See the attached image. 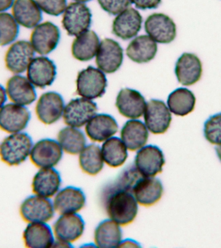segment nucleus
I'll list each match as a JSON object with an SVG mask.
<instances>
[{
    "mask_svg": "<svg viewBox=\"0 0 221 248\" xmlns=\"http://www.w3.org/2000/svg\"><path fill=\"white\" fill-rule=\"evenodd\" d=\"M102 199L107 214L120 226H127L137 216L138 202L131 192L104 189Z\"/></svg>",
    "mask_w": 221,
    "mask_h": 248,
    "instance_id": "nucleus-1",
    "label": "nucleus"
},
{
    "mask_svg": "<svg viewBox=\"0 0 221 248\" xmlns=\"http://www.w3.org/2000/svg\"><path fill=\"white\" fill-rule=\"evenodd\" d=\"M32 146V140L28 134H11L0 144V158L9 166H19L30 156Z\"/></svg>",
    "mask_w": 221,
    "mask_h": 248,
    "instance_id": "nucleus-2",
    "label": "nucleus"
},
{
    "mask_svg": "<svg viewBox=\"0 0 221 248\" xmlns=\"http://www.w3.org/2000/svg\"><path fill=\"white\" fill-rule=\"evenodd\" d=\"M76 83L77 94L91 100L104 96L108 86L104 72L93 66L79 72Z\"/></svg>",
    "mask_w": 221,
    "mask_h": 248,
    "instance_id": "nucleus-3",
    "label": "nucleus"
},
{
    "mask_svg": "<svg viewBox=\"0 0 221 248\" xmlns=\"http://www.w3.org/2000/svg\"><path fill=\"white\" fill-rule=\"evenodd\" d=\"M92 21L91 10L84 3L72 2L62 17V26L69 36H77L88 31Z\"/></svg>",
    "mask_w": 221,
    "mask_h": 248,
    "instance_id": "nucleus-4",
    "label": "nucleus"
},
{
    "mask_svg": "<svg viewBox=\"0 0 221 248\" xmlns=\"http://www.w3.org/2000/svg\"><path fill=\"white\" fill-rule=\"evenodd\" d=\"M60 40V29L50 21L39 23L33 29L30 37L33 49L42 56L47 55L55 50Z\"/></svg>",
    "mask_w": 221,
    "mask_h": 248,
    "instance_id": "nucleus-5",
    "label": "nucleus"
},
{
    "mask_svg": "<svg viewBox=\"0 0 221 248\" xmlns=\"http://www.w3.org/2000/svg\"><path fill=\"white\" fill-rule=\"evenodd\" d=\"M97 111L98 107L96 103L89 99L77 98L66 105L62 116L66 125L80 128L86 125Z\"/></svg>",
    "mask_w": 221,
    "mask_h": 248,
    "instance_id": "nucleus-6",
    "label": "nucleus"
},
{
    "mask_svg": "<svg viewBox=\"0 0 221 248\" xmlns=\"http://www.w3.org/2000/svg\"><path fill=\"white\" fill-rule=\"evenodd\" d=\"M143 118L147 129L154 135L166 133L172 121V112L168 106L157 99H152L147 103Z\"/></svg>",
    "mask_w": 221,
    "mask_h": 248,
    "instance_id": "nucleus-7",
    "label": "nucleus"
},
{
    "mask_svg": "<svg viewBox=\"0 0 221 248\" xmlns=\"http://www.w3.org/2000/svg\"><path fill=\"white\" fill-rule=\"evenodd\" d=\"M144 28L147 35L158 44H170L176 36L175 23L165 14L153 13L149 15L145 19Z\"/></svg>",
    "mask_w": 221,
    "mask_h": 248,
    "instance_id": "nucleus-8",
    "label": "nucleus"
},
{
    "mask_svg": "<svg viewBox=\"0 0 221 248\" xmlns=\"http://www.w3.org/2000/svg\"><path fill=\"white\" fill-rule=\"evenodd\" d=\"M20 215L29 223L47 222L54 217L53 203L48 198L31 196L21 203Z\"/></svg>",
    "mask_w": 221,
    "mask_h": 248,
    "instance_id": "nucleus-9",
    "label": "nucleus"
},
{
    "mask_svg": "<svg viewBox=\"0 0 221 248\" xmlns=\"http://www.w3.org/2000/svg\"><path fill=\"white\" fill-rule=\"evenodd\" d=\"M95 57L99 69L104 73H114L120 69L123 63V48L115 40L106 38L100 42Z\"/></svg>",
    "mask_w": 221,
    "mask_h": 248,
    "instance_id": "nucleus-10",
    "label": "nucleus"
},
{
    "mask_svg": "<svg viewBox=\"0 0 221 248\" xmlns=\"http://www.w3.org/2000/svg\"><path fill=\"white\" fill-rule=\"evenodd\" d=\"M30 120L31 112L25 106L11 103L0 108V129L6 133L22 132Z\"/></svg>",
    "mask_w": 221,
    "mask_h": 248,
    "instance_id": "nucleus-11",
    "label": "nucleus"
},
{
    "mask_svg": "<svg viewBox=\"0 0 221 248\" xmlns=\"http://www.w3.org/2000/svg\"><path fill=\"white\" fill-rule=\"evenodd\" d=\"M166 163L164 153L156 145H145L136 155L135 166L143 176L155 177L162 172Z\"/></svg>",
    "mask_w": 221,
    "mask_h": 248,
    "instance_id": "nucleus-12",
    "label": "nucleus"
},
{
    "mask_svg": "<svg viewBox=\"0 0 221 248\" xmlns=\"http://www.w3.org/2000/svg\"><path fill=\"white\" fill-rule=\"evenodd\" d=\"M63 156L59 143L52 139H42L33 145L30 155L31 162L38 168H50L56 166Z\"/></svg>",
    "mask_w": 221,
    "mask_h": 248,
    "instance_id": "nucleus-13",
    "label": "nucleus"
},
{
    "mask_svg": "<svg viewBox=\"0 0 221 248\" xmlns=\"http://www.w3.org/2000/svg\"><path fill=\"white\" fill-rule=\"evenodd\" d=\"M65 104L59 93L49 91L41 95L35 111L38 120L46 125L56 123L63 116Z\"/></svg>",
    "mask_w": 221,
    "mask_h": 248,
    "instance_id": "nucleus-14",
    "label": "nucleus"
},
{
    "mask_svg": "<svg viewBox=\"0 0 221 248\" xmlns=\"http://www.w3.org/2000/svg\"><path fill=\"white\" fill-rule=\"evenodd\" d=\"M35 51L30 42L19 40L14 42L8 48L5 56L6 67L15 75H20L34 58Z\"/></svg>",
    "mask_w": 221,
    "mask_h": 248,
    "instance_id": "nucleus-15",
    "label": "nucleus"
},
{
    "mask_svg": "<svg viewBox=\"0 0 221 248\" xmlns=\"http://www.w3.org/2000/svg\"><path fill=\"white\" fill-rule=\"evenodd\" d=\"M27 78L34 87L44 89L55 80L56 66L45 56L33 58L27 69Z\"/></svg>",
    "mask_w": 221,
    "mask_h": 248,
    "instance_id": "nucleus-16",
    "label": "nucleus"
},
{
    "mask_svg": "<svg viewBox=\"0 0 221 248\" xmlns=\"http://www.w3.org/2000/svg\"><path fill=\"white\" fill-rule=\"evenodd\" d=\"M203 68L201 60L195 54L184 52L176 62V79L184 86H191L201 79Z\"/></svg>",
    "mask_w": 221,
    "mask_h": 248,
    "instance_id": "nucleus-17",
    "label": "nucleus"
},
{
    "mask_svg": "<svg viewBox=\"0 0 221 248\" xmlns=\"http://www.w3.org/2000/svg\"><path fill=\"white\" fill-rule=\"evenodd\" d=\"M141 13L134 8H127L114 17L112 24V34L123 40H129L139 34L142 25Z\"/></svg>",
    "mask_w": 221,
    "mask_h": 248,
    "instance_id": "nucleus-18",
    "label": "nucleus"
},
{
    "mask_svg": "<svg viewBox=\"0 0 221 248\" xmlns=\"http://www.w3.org/2000/svg\"><path fill=\"white\" fill-rule=\"evenodd\" d=\"M146 102L139 91L129 88L121 89L116 99L118 112L129 119H139L144 113Z\"/></svg>",
    "mask_w": 221,
    "mask_h": 248,
    "instance_id": "nucleus-19",
    "label": "nucleus"
},
{
    "mask_svg": "<svg viewBox=\"0 0 221 248\" xmlns=\"http://www.w3.org/2000/svg\"><path fill=\"white\" fill-rule=\"evenodd\" d=\"M84 230V220L77 213L61 215L53 226L56 239L70 244L79 240Z\"/></svg>",
    "mask_w": 221,
    "mask_h": 248,
    "instance_id": "nucleus-20",
    "label": "nucleus"
},
{
    "mask_svg": "<svg viewBox=\"0 0 221 248\" xmlns=\"http://www.w3.org/2000/svg\"><path fill=\"white\" fill-rule=\"evenodd\" d=\"M5 91L7 98L20 106H29L36 99L35 87L27 77L20 75H15L8 79Z\"/></svg>",
    "mask_w": 221,
    "mask_h": 248,
    "instance_id": "nucleus-21",
    "label": "nucleus"
},
{
    "mask_svg": "<svg viewBox=\"0 0 221 248\" xmlns=\"http://www.w3.org/2000/svg\"><path fill=\"white\" fill-rule=\"evenodd\" d=\"M86 198L79 188L68 186L58 191L54 199L55 211L60 215L77 213L85 206Z\"/></svg>",
    "mask_w": 221,
    "mask_h": 248,
    "instance_id": "nucleus-22",
    "label": "nucleus"
},
{
    "mask_svg": "<svg viewBox=\"0 0 221 248\" xmlns=\"http://www.w3.org/2000/svg\"><path fill=\"white\" fill-rule=\"evenodd\" d=\"M85 133L92 141L102 142L118 132L117 122L108 114H96L85 125Z\"/></svg>",
    "mask_w": 221,
    "mask_h": 248,
    "instance_id": "nucleus-23",
    "label": "nucleus"
},
{
    "mask_svg": "<svg viewBox=\"0 0 221 248\" xmlns=\"http://www.w3.org/2000/svg\"><path fill=\"white\" fill-rule=\"evenodd\" d=\"M164 188L158 178L143 176L132 191L136 201L143 206H152L162 197Z\"/></svg>",
    "mask_w": 221,
    "mask_h": 248,
    "instance_id": "nucleus-24",
    "label": "nucleus"
},
{
    "mask_svg": "<svg viewBox=\"0 0 221 248\" xmlns=\"http://www.w3.org/2000/svg\"><path fill=\"white\" fill-rule=\"evenodd\" d=\"M62 179L60 174L53 168H42L34 176L33 193L40 197L51 198L59 191Z\"/></svg>",
    "mask_w": 221,
    "mask_h": 248,
    "instance_id": "nucleus-25",
    "label": "nucleus"
},
{
    "mask_svg": "<svg viewBox=\"0 0 221 248\" xmlns=\"http://www.w3.org/2000/svg\"><path fill=\"white\" fill-rule=\"evenodd\" d=\"M12 15L19 25L27 29H34L42 20V11L36 0H15Z\"/></svg>",
    "mask_w": 221,
    "mask_h": 248,
    "instance_id": "nucleus-26",
    "label": "nucleus"
},
{
    "mask_svg": "<svg viewBox=\"0 0 221 248\" xmlns=\"http://www.w3.org/2000/svg\"><path fill=\"white\" fill-rule=\"evenodd\" d=\"M157 50V43L148 35H141L130 42L126 48V54L135 63H145L154 59Z\"/></svg>",
    "mask_w": 221,
    "mask_h": 248,
    "instance_id": "nucleus-27",
    "label": "nucleus"
},
{
    "mask_svg": "<svg viewBox=\"0 0 221 248\" xmlns=\"http://www.w3.org/2000/svg\"><path fill=\"white\" fill-rule=\"evenodd\" d=\"M120 137L127 149L131 151H139L146 145L149 131L141 120L131 119L126 122L122 127Z\"/></svg>",
    "mask_w": 221,
    "mask_h": 248,
    "instance_id": "nucleus-28",
    "label": "nucleus"
},
{
    "mask_svg": "<svg viewBox=\"0 0 221 248\" xmlns=\"http://www.w3.org/2000/svg\"><path fill=\"white\" fill-rule=\"evenodd\" d=\"M25 245L31 248H48L54 245L53 232L46 222L29 223L23 232Z\"/></svg>",
    "mask_w": 221,
    "mask_h": 248,
    "instance_id": "nucleus-29",
    "label": "nucleus"
},
{
    "mask_svg": "<svg viewBox=\"0 0 221 248\" xmlns=\"http://www.w3.org/2000/svg\"><path fill=\"white\" fill-rule=\"evenodd\" d=\"M100 44V39L94 31H85L74 40L71 46L72 55L79 61H89L96 56Z\"/></svg>",
    "mask_w": 221,
    "mask_h": 248,
    "instance_id": "nucleus-30",
    "label": "nucleus"
},
{
    "mask_svg": "<svg viewBox=\"0 0 221 248\" xmlns=\"http://www.w3.org/2000/svg\"><path fill=\"white\" fill-rule=\"evenodd\" d=\"M94 239L98 248L119 247L122 239L120 225L110 218L103 220L95 230Z\"/></svg>",
    "mask_w": 221,
    "mask_h": 248,
    "instance_id": "nucleus-31",
    "label": "nucleus"
},
{
    "mask_svg": "<svg viewBox=\"0 0 221 248\" xmlns=\"http://www.w3.org/2000/svg\"><path fill=\"white\" fill-rule=\"evenodd\" d=\"M167 106L172 113L178 116H185L195 109L196 97L191 90L179 87L171 93L167 100Z\"/></svg>",
    "mask_w": 221,
    "mask_h": 248,
    "instance_id": "nucleus-32",
    "label": "nucleus"
},
{
    "mask_svg": "<svg viewBox=\"0 0 221 248\" xmlns=\"http://www.w3.org/2000/svg\"><path fill=\"white\" fill-rule=\"evenodd\" d=\"M101 151L104 162L111 168L122 166L128 157L127 147L118 137H112L105 141Z\"/></svg>",
    "mask_w": 221,
    "mask_h": 248,
    "instance_id": "nucleus-33",
    "label": "nucleus"
},
{
    "mask_svg": "<svg viewBox=\"0 0 221 248\" xmlns=\"http://www.w3.org/2000/svg\"><path fill=\"white\" fill-rule=\"evenodd\" d=\"M58 142L64 152L77 155L86 146V139L84 134L79 128H63L58 134Z\"/></svg>",
    "mask_w": 221,
    "mask_h": 248,
    "instance_id": "nucleus-34",
    "label": "nucleus"
},
{
    "mask_svg": "<svg viewBox=\"0 0 221 248\" xmlns=\"http://www.w3.org/2000/svg\"><path fill=\"white\" fill-rule=\"evenodd\" d=\"M79 155V167L85 173L95 176L104 168V161L98 145H86Z\"/></svg>",
    "mask_w": 221,
    "mask_h": 248,
    "instance_id": "nucleus-35",
    "label": "nucleus"
},
{
    "mask_svg": "<svg viewBox=\"0 0 221 248\" xmlns=\"http://www.w3.org/2000/svg\"><path fill=\"white\" fill-rule=\"evenodd\" d=\"M19 24L12 14L0 13V46L12 44L19 34Z\"/></svg>",
    "mask_w": 221,
    "mask_h": 248,
    "instance_id": "nucleus-36",
    "label": "nucleus"
},
{
    "mask_svg": "<svg viewBox=\"0 0 221 248\" xmlns=\"http://www.w3.org/2000/svg\"><path fill=\"white\" fill-rule=\"evenodd\" d=\"M135 164L128 166L120 173L115 181L104 187L108 189H122L132 193L137 182L143 177Z\"/></svg>",
    "mask_w": 221,
    "mask_h": 248,
    "instance_id": "nucleus-37",
    "label": "nucleus"
},
{
    "mask_svg": "<svg viewBox=\"0 0 221 248\" xmlns=\"http://www.w3.org/2000/svg\"><path fill=\"white\" fill-rule=\"evenodd\" d=\"M204 135L211 144H221V112L211 116L205 122Z\"/></svg>",
    "mask_w": 221,
    "mask_h": 248,
    "instance_id": "nucleus-38",
    "label": "nucleus"
},
{
    "mask_svg": "<svg viewBox=\"0 0 221 248\" xmlns=\"http://www.w3.org/2000/svg\"><path fill=\"white\" fill-rule=\"evenodd\" d=\"M41 11L52 16H58L67 7V0H36Z\"/></svg>",
    "mask_w": 221,
    "mask_h": 248,
    "instance_id": "nucleus-39",
    "label": "nucleus"
},
{
    "mask_svg": "<svg viewBox=\"0 0 221 248\" xmlns=\"http://www.w3.org/2000/svg\"><path fill=\"white\" fill-rule=\"evenodd\" d=\"M100 7L110 15L116 16L131 5L130 0H97Z\"/></svg>",
    "mask_w": 221,
    "mask_h": 248,
    "instance_id": "nucleus-40",
    "label": "nucleus"
},
{
    "mask_svg": "<svg viewBox=\"0 0 221 248\" xmlns=\"http://www.w3.org/2000/svg\"><path fill=\"white\" fill-rule=\"evenodd\" d=\"M137 9L141 10L155 9L160 5L162 0H130Z\"/></svg>",
    "mask_w": 221,
    "mask_h": 248,
    "instance_id": "nucleus-41",
    "label": "nucleus"
},
{
    "mask_svg": "<svg viewBox=\"0 0 221 248\" xmlns=\"http://www.w3.org/2000/svg\"><path fill=\"white\" fill-rule=\"evenodd\" d=\"M15 0H0V13H4L11 9Z\"/></svg>",
    "mask_w": 221,
    "mask_h": 248,
    "instance_id": "nucleus-42",
    "label": "nucleus"
},
{
    "mask_svg": "<svg viewBox=\"0 0 221 248\" xmlns=\"http://www.w3.org/2000/svg\"><path fill=\"white\" fill-rule=\"evenodd\" d=\"M119 247H141L138 242L131 239H126L122 241Z\"/></svg>",
    "mask_w": 221,
    "mask_h": 248,
    "instance_id": "nucleus-43",
    "label": "nucleus"
},
{
    "mask_svg": "<svg viewBox=\"0 0 221 248\" xmlns=\"http://www.w3.org/2000/svg\"><path fill=\"white\" fill-rule=\"evenodd\" d=\"M7 99V96L5 88H4L1 85H0V108L5 105Z\"/></svg>",
    "mask_w": 221,
    "mask_h": 248,
    "instance_id": "nucleus-44",
    "label": "nucleus"
},
{
    "mask_svg": "<svg viewBox=\"0 0 221 248\" xmlns=\"http://www.w3.org/2000/svg\"><path fill=\"white\" fill-rule=\"evenodd\" d=\"M216 153L217 156H218L219 160H220L221 162V144L217 145L216 148Z\"/></svg>",
    "mask_w": 221,
    "mask_h": 248,
    "instance_id": "nucleus-45",
    "label": "nucleus"
},
{
    "mask_svg": "<svg viewBox=\"0 0 221 248\" xmlns=\"http://www.w3.org/2000/svg\"><path fill=\"white\" fill-rule=\"evenodd\" d=\"M75 2H79V3H86V2L90 1L91 0H73Z\"/></svg>",
    "mask_w": 221,
    "mask_h": 248,
    "instance_id": "nucleus-46",
    "label": "nucleus"
}]
</instances>
